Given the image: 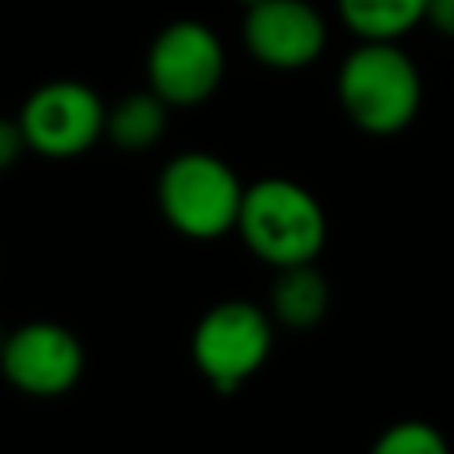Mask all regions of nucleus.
<instances>
[{
	"instance_id": "nucleus-10",
	"label": "nucleus",
	"mask_w": 454,
	"mask_h": 454,
	"mask_svg": "<svg viewBox=\"0 0 454 454\" xmlns=\"http://www.w3.org/2000/svg\"><path fill=\"white\" fill-rule=\"evenodd\" d=\"M167 110L170 106L149 85L135 89V92H124L114 106H106V131H103V138H110L124 153H142V149H149V145H156L163 138Z\"/></svg>"
},
{
	"instance_id": "nucleus-15",
	"label": "nucleus",
	"mask_w": 454,
	"mask_h": 454,
	"mask_svg": "<svg viewBox=\"0 0 454 454\" xmlns=\"http://www.w3.org/2000/svg\"><path fill=\"white\" fill-rule=\"evenodd\" d=\"M238 4H241V7L248 11V7H255V4H262V0H238Z\"/></svg>"
},
{
	"instance_id": "nucleus-3",
	"label": "nucleus",
	"mask_w": 454,
	"mask_h": 454,
	"mask_svg": "<svg viewBox=\"0 0 454 454\" xmlns=\"http://www.w3.org/2000/svg\"><path fill=\"white\" fill-rule=\"evenodd\" d=\"M245 184L213 153H177L156 177L163 220L195 241H213L238 227Z\"/></svg>"
},
{
	"instance_id": "nucleus-13",
	"label": "nucleus",
	"mask_w": 454,
	"mask_h": 454,
	"mask_svg": "<svg viewBox=\"0 0 454 454\" xmlns=\"http://www.w3.org/2000/svg\"><path fill=\"white\" fill-rule=\"evenodd\" d=\"M25 149L28 145H25V135H21L18 117H0V174L11 170L21 160Z\"/></svg>"
},
{
	"instance_id": "nucleus-2",
	"label": "nucleus",
	"mask_w": 454,
	"mask_h": 454,
	"mask_svg": "<svg viewBox=\"0 0 454 454\" xmlns=\"http://www.w3.org/2000/svg\"><path fill=\"white\" fill-rule=\"evenodd\" d=\"M252 255L284 270L316 262L326 245V213L319 199L291 177H262L245 188L238 227Z\"/></svg>"
},
{
	"instance_id": "nucleus-11",
	"label": "nucleus",
	"mask_w": 454,
	"mask_h": 454,
	"mask_svg": "<svg viewBox=\"0 0 454 454\" xmlns=\"http://www.w3.org/2000/svg\"><path fill=\"white\" fill-rule=\"evenodd\" d=\"M429 0H337L344 25L369 43H397L419 21H426Z\"/></svg>"
},
{
	"instance_id": "nucleus-9",
	"label": "nucleus",
	"mask_w": 454,
	"mask_h": 454,
	"mask_svg": "<svg viewBox=\"0 0 454 454\" xmlns=\"http://www.w3.org/2000/svg\"><path fill=\"white\" fill-rule=\"evenodd\" d=\"M330 312V284L316 262H298L277 270L270 287V316L287 330H316Z\"/></svg>"
},
{
	"instance_id": "nucleus-8",
	"label": "nucleus",
	"mask_w": 454,
	"mask_h": 454,
	"mask_svg": "<svg viewBox=\"0 0 454 454\" xmlns=\"http://www.w3.org/2000/svg\"><path fill=\"white\" fill-rule=\"evenodd\" d=\"M241 43L273 71H301L326 50V21L309 0H262L245 11Z\"/></svg>"
},
{
	"instance_id": "nucleus-4",
	"label": "nucleus",
	"mask_w": 454,
	"mask_h": 454,
	"mask_svg": "<svg viewBox=\"0 0 454 454\" xmlns=\"http://www.w3.org/2000/svg\"><path fill=\"white\" fill-rule=\"evenodd\" d=\"M273 316L245 298H227L206 309L192 330V362L213 390L234 394L255 376L273 348Z\"/></svg>"
},
{
	"instance_id": "nucleus-14",
	"label": "nucleus",
	"mask_w": 454,
	"mask_h": 454,
	"mask_svg": "<svg viewBox=\"0 0 454 454\" xmlns=\"http://www.w3.org/2000/svg\"><path fill=\"white\" fill-rule=\"evenodd\" d=\"M426 21L440 32L454 39V0H429L426 4Z\"/></svg>"
},
{
	"instance_id": "nucleus-1",
	"label": "nucleus",
	"mask_w": 454,
	"mask_h": 454,
	"mask_svg": "<svg viewBox=\"0 0 454 454\" xmlns=\"http://www.w3.org/2000/svg\"><path fill=\"white\" fill-rule=\"evenodd\" d=\"M337 99L358 131L387 138L419 117L422 78L397 43L362 39L337 71Z\"/></svg>"
},
{
	"instance_id": "nucleus-6",
	"label": "nucleus",
	"mask_w": 454,
	"mask_h": 454,
	"mask_svg": "<svg viewBox=\"0 0 454 454\" xmlns=\"http://www.w3.org/2000/svg\"><path fill=\"white\" fill-rule=\"evenodd\" d=\"M18 124L28 153H39L46 160H74L103 138L106 103L92 85L57 78L25 96Z\"/></svg>"
},
{
	"instance_id": "nucleus-7",
	"label": "nucleus",
	"mask_w": 454,
	"mask_h": 454,
	"mask_svg": "<svg viewBox=\"0 0 454 454\" xmlns=\"http://www.w3.org/2000/svg\"><path fill=\"white\" fill-rule=\"evenodd\" d=\"M85 372L82 340L53 319H28L0 340V376L28 397H60Z\"/></svg>"
},
{
	"instance_id": "nucleus-5",
	"label": "nucleus",
	"mask_w": 454,
	"mask_h": 454,
	"mask_svg": "<svg viewBox=\"0 0 454 454\" xmlns=\"http://www.w3.org/2000/svg\"><path fill=\"white\" fill-rule=\"evenodd\" d=\"M223 71H227V57L220 35L195 18L163 25L145 53L149 89L170 110L206 103L220 89Z\"/></svg>"
},
{
	"instance_id": "nucleus-12",
	"label": "nucleus",
	"mask_w": 454,
	"mask_h": 454,
	"mask_svg": "<svg viewBox=\"0 0 454 454\" xmlns=\"http://www.w3.org/2000/svg\"><path fill=\"white\" fill-rule=\"evenodd\" d=\"M369 454H450L443 433L422 419H404L383 429Z\"/></svg>"
}]
</instances>
